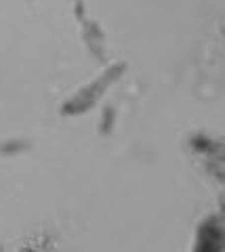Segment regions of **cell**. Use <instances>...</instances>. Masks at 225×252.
Masks as SVG:
<instances>
[{
  "label": "cell",
  "instance_id": "1",
  "mask_svg": "<svg viewBox=\"0 0 225 252\" xmlns=\"http://www.w3.org/2000/svg\"><path fill=\"white\" fill-rule=\"evenodd\" d=\"M122 69H124V65H114V67H110L101 78H99L97 82H93L91 86H87L84 91H80L78 94H76L72 101H67L65 107H64V114H82V112H87L91 105L97 103V99L105 93L107 86H110V84L116 80V78L122 74Z\"/></svg>",
  "mask_w": 225,
  "mask_h": 252
}]
</instances>
